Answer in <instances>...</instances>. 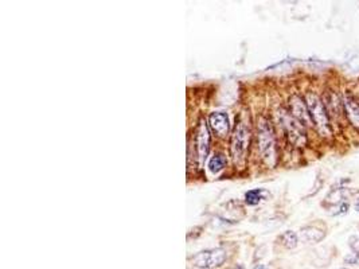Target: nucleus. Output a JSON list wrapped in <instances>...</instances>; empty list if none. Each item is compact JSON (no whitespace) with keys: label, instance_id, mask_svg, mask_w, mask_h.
Returning a JSON list of instances; mask_svg holds the SVG:
<instances>
[{"label":"nucleus","instance_id":"2","mask_svg":"<svg viewBox=\"0 0 359 269\" xmlns=\"http://www.w3.org/2000/svg\"><path fill=\"white\" fill-rule=\"evenodd\" d=\"M305 104L309 110V116L312 120L313 125L316 127L317 131L322 136H328L331 135V125H330V114L324 102L320 100L319 96H316L312 92H308L305 94Z\"/></svg>","mask_w":359,"mask_h":269},{"label":"nucleus","instance_id":"13","mask_svg":"<svg viewBox=\"0 0 359 269\" xmlns=\"http://www.w3.org/2000/svg\"><path fill=\"white\" fill-rule=\"evenodd\" d=\"M281 241H283L284 246H287L289 249H292V248H295V246L297 245L296 233H293V232L291 230L285 232V233L281 236Z\"/></svg>","mask_w":359,"mask_h":269},{"label":"nucleus","instance_id":"1","mask_svg":"<svg viewBox=\"0 0 359 269\" xmlns=\"http://www.w3.org/2000/svg\"><path fill=\"white\" fill-rule=\"evenodd\" d=\"M258 148L261 158L269 167H274L277 160L276 137L272 125L266 119H262L258 124Z\"/></svg>","mask_w":359,"mask_h":269},{"label":"nucleus","instance_id":"3","mask_svg":"<svg viewBox=\"0 0 359 269\" xmlns=\"http://www.w3.org/2000/svg\"><path fill=\"white\" fill-rule=\"evenodd\" d=\"M249 127L244 121H238V124H235L233 136H231V155L235 164H242L245 162L246 152L249 148Z\"/></svg>","mask_w":359,"mask_h":269},{"label":"nucleus","instance_id":"19","mask_svg":"<svg viewBox=\"0 0 359 269\" xmlns=\"http://www.w3.org/2000/svg\"><path fill=\"white\" fill-rule=\"evenodd\" d=\"M355 210H356V211H359V201H358V202L355 203Z\"/></svg>","mask_w":359,"mask_h":269},{"label":"nucleus","instance_id":"16","mask_svg":"<svg viewBox=\"0 0 359 269\" xmlns=\"http://www.w3.org/2000/svg\"><path fill=\"white\" fill-rule=\"evenodd\" d=\"M348 207H350V205L346 202H342L339 205V206L336 207V211L334 213V215H342V214H346L348 211Z\"/></svg>","mask_w":359,"mask_h":269},{"label":"nucleus","instance_id":"7","mask_svg":"<svg viewBox=\"0 0 359 269\" xmlns=\"http://www.w3.org/2000/svg\"><path fill=\"white\" fill-rule=\"evenodd\" d=\"M196 151H198V158H200L201 163L205 162L207 153H209V145H210V135H209V129H207L206 123H201L198 132H196Z\"/></svg>","mask_w":359,"mask_h":269},{"label":"nucleus","instance_id":"4","mask_svg":"<svg viewBox=\"0 0 359 269\" xmlns=\"http://www.w3.org/2000/svg\"><path fill=\"white\" fill-rule=\"evenodd\" d=\"M280 121L283 127H284L285 132L288 135L291 143L296 145V147H304L305 143H307L304 127L292 114L287 113V112L281 113Z\"/></svg>","mask_w":359,"mask_h":269},{"label":"nucleus","instance_id":"6","mask_svg":"<svg viewBox=\"0 0 359 269\" xmlns=\"http://www.w3.org/2000/svg\"><path fill=\"white\" fill-rule=\"evenodd\" d=\"M289 108H291V114L300 123L303 127H311L313 124L309 116V110L307 108V104L303 101V98L299 96H292L289 98Z\"/></svg>","mask_w":359,"mask_h":269},{"label":"nucleus","instance_id":"14","mask_svg":"<svg viewBox=\"0 0 359 269\" xmlns=\"http://www.w3.org/2000/svg\"><path fill=\"white\" fill-rule=\"evenodd\" d=\"M320 233L319 230H315V229H311V227H307V229H303V238H304L305 241H309V242H317L320 241L322 238L316 237L315 234Z\"/></svg>","mask_w":359,"mask_h":269},{"label":"nucleus","instance_id":"8","mask_svg":"<svg viewBox=\"0 0 359 269\" xmlns=\"http://www.w3.org/2000/svg\"><path fill=\"white\" fill-rule=\"evenodd\" d=\"M209 124L218 136H226L229 132V119H227V114L223 112L211 113L209 117Z\"/></svg>","mask_w":359,"mask_h":269},{"label":"nucleus","instance_id":"10","mask_svg":"<svg viewBox=\"0 0 359 269\" xmlns=\"http://www.w3.org/2000/svg\"><path fill=\"white\" fill-rule=\"evenodd\" d=\"M324 105H326V109H327L328 114L339 117L340 113H343V102L340 101L339 96H338L335 92H328L326 101H324Z\"/></svg>","mask_w":359,"mask_h":269},{"label":"nucleus","instance_id":"5","mask_svg":"<svg viewBox=\"0 0 359 269\" xmlns=\"http://www.w3.org/2000/svg\"><path fill=\"white\" fill-rule=\"evenodd\" d=\"M226 260V252L223 249H211L201 252L194 257V264L200 268L221 266Z\"/></svg>","mask_w":359,"mask_h":269},{"label":"nucleus","instance_id":"17","mask_svg":"<svg viewBox=\"0 0 359 269\" xmlns=\"http://www.w3.org/2000/svg\"><path fill=\"white\" fill-rule=\"evenodd\" d=\"M350 246H351L352 250H354L355 253H359V238L355 237V236H352V237L350 238Z\"/></svg>","mask_w":359,"mask_h":269},{"label":"nucleus","instance_id":"12","mask_svg":"<svg viewBox=\"0 0 359 269\" xmlns=\"http://www.w3.org/2000/svg\"><path fill=\"white\" fill-rule=\"evenodd\" d=\"M226 166V158L223 155H215L211 158L210 163H209V167H210V171L213 172H219L221 170H223Z\"/></svg>","mask_w":359,"mask_h":269},{"label":"nucleus","instance_id":"20","mask_svg":"<svg viewBox=\"0 0 359 269\" xmlns=\"http://www.w3.org/2000/svg\"><path fill=\"white\" fill-rule=\"evenodd\" d=\"M343 269H346V268H343Z\"/></svg>","mask_w":359,"mask_h":269},{"label":"nucleus","instance_id":"9","mask_svg":"<svg viewBox=\"0 0 359 269\" xmlns=\"http://www.w3.org/2000/svg\"><path fill=\"white\" fill-rule=\"evenodd\" d=\"M343 108L346 116L354 127L359 128V101L350 94H346L343 100Z\"/></svg>","mask_w":359,"mask_h":269},{"label":"nucleus","instance_id":"18","mask_svg":"<svg viewBox=\"0 0 359 269\" xmlns=\"http://www.w3.org/2000/svg\"><path fill=\"white\" fill-rule=\"evenodd\" d=\"M254 269H268L265 265H257Z\"/></svg>","mask_w":359,"mask_h":269},{"label":"nucleus","instance_id":"11","mask_svg":"<svg viewBox=\"0 0 359 269\" xmlns=\"http://www.w3.org/2000/svg\"><path fill=\"white\" fill-rule=\"evenodd\" d=\"M264 195H268V193L264 191L262 188H253V190H249V191L245 194V202L248 205H257V203L261 202V199H264Z\"/></svg>","mask_w":359,"mask_h":269},{"label":"nucleus","instance_id":"15","mask_svg":"<svg viewBox=\"0 0 359 269\" xmlns=\"http://www.w3.org/2000/svg\"><path fill=\"white\" fill-rule=\"evenodd\" d=\"M344 261L347 262V264H350V265H355V264H358L359 262V253H351L348 254L347 257L344 258Z\"/></svg>","mask_w":359,"mask_h":269}]
</instances>
